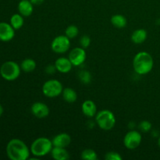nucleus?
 <instances>
[{
    "instance_id": "12",
    "label": "nucleus",
    "mask_w": 160,
    "mask_h": 160,
    "mask_svg": "<svg viewBox=\"0 0 160 160\" xmlns=\"http://www.w3.org/2000/svg\"><path fill=\"white\" fill-rule=\"evenodd\" d=\"M73 66V65L69 58L59 57L55 62V67H56V70L62 73H69L71 70Z\"/></svg>"
},
{
    "instance_id": "6",
    "label": "nucleus",
    "mask_w": 160,
    "mask_h": 160,
    "mask_svg": "<svg viewBox=\"0 0 160 160\" xmlns=\"http://www.w3.org/2000/svg\"><path fill=\"white\" fill-rule=\"evenodd\" d=\"M63 91L62 84L58 80H48L42 86V92L48 98H55L61 95Z\"/></svg>"
},
{
    "instance_id": "13",
    "label": "nucleus",
    "mask_w": 160,
    "mask_h": 160,
    "mask_svg": "<svg viewBox=\"0 0 160 160\" xmlns=\"http://www.w3.org/2000/svg\"><path fill=\"white\" fill-rule=\"evenodd\" d=\"M52 142L53 146L66 148L71 142V138L67 133H60L55 136Z\"/></svg>"
},
{
    "instance_id": "24",
    "label": "nucleus",
    "mask_w": 160,
    "mask_h": 160,
    "mask_svg": "<svg viewBox=\"0 0 160 160\" xmlns=\"http://www.w3.org/2000/svg\"><path fill=\"white\" fill-rule=\"evenodd\" d=\"M79 79L84 84H89L92 81V75L90 72L87 70H81L79 73Z\"/></svg>"
},
{
    "instance_id": "5",
    "label": "nucleus",
    "mask_w": 160,
    "mask_h": 160,
    "mask_svg": "<svg viewBox=\"0 0 160 160\" xmlns=\"http://www.w3.org/2000/svg\"><path fill=\"white\" fill-rule=\"evenodd\" d=\"M20 66L14 61L5 62L0 67V75L3 79L8 81H15L20 74Z\"/></svg>"
},
{
    "instance_id": "14",
    "label": "nucleus",
    "mask_w": 160,
    "mask_h": 160,
    "mask_svg": "<svg viewBox=\"0 0 160 160\" xmlns=\"http://www.w3.org/2000/svg\"><path fill=\"white\" fill-rule=\"evenodd\" d=\"M19 13L23 17H29L32 14L34 10V5L31 2L30 0H20L17 6Z\"/></svg>"
},
{
    "instance_id": "9",
    "label": "nucleus",
    "mask_w": 160,
    "mask_h": 160,
    "mask_svg": "<svg viewBox=\"0 0 160 160\" xmlns=\"http://www.w3.org/2000/svg\"><path fill=\"white\" fill-rule=\"evenodd\" d=\"M87 54H86L85 48H83L82 47H77L73 48L69 53V59L71 61L72 64L73 66H81L85 62Z\"/></svg>"
},
{
    "instance_id": "25",
    "label": "nucleus",
    "mask_w": 160,
    "mask_h": 160,
    "mask_svg": "<svg viewBox=\"0 0 160 160\" xmlns=\"http://www.w3.org/2000/svg\"><path fill=\"white\" fill-rule=\"evenodd\" d=\"M138 128L142 132H148L152 129V123L148 120H143L138 125Z\"/></svg>"
},
{
    "instance_id": "1",
    "label": "nucleus",
    "mask_w": 160,
    "mask_h": 160,
    "mask_svg": "<svg viewBox=\"0 0 160 160\" xmlns=\"http://www.w3.org/2000/svg\"><path fill=\"white\" fill-rule=\"evenodd\" d=\"M30 152L31 149L20 139H11L6 145V154L11 160H27Z\"/></svg>"
},
{
    "instance_id": "26",
    "label": "nucleus",
    "mask_w": 160,
    "mask_h": 160,
    "mask_svg": "<svg viewBox=\"0 0 160 160\" xmlns=\"http://www.w3.org/2000/svg\"><path fill=\"white\" fill-rule=\"evenodd\" d=\"M105 159L106 160H122L123 158L120 156V153L116 152H109L106 153Z\"/></svg>"
},
{
    "instance_id": "3",
    "label": "nucleus",
    "mask_w": 160,
    "mask_h": 160,
    "mask_svg": "<svg viewBox=\"0 0 160 160\" xmlns=\"http://www.w3.org/2000/svg\"><path fill=\"white\" fill-rule=\"evenodd\" d=\"M53 148L52 142L45 137L35 139L31 146V152L36 157H42L51 152Z\"/></svg>"
},
{
    "instance_id": "15",
    "label": "nucleus",
    "mask_w": 160,
    "mask_h": 160,
    "mask_svg": "<svg viewBox=\"0 0 160 160\" xmlns=\"http://www.w3.org/2000/svg\"><path fill=\"white\" fill-rule=\"evenodd\" d=\"M81 109H82L83 114L85 117H89V118L95 117L97 112L96 105L92 100H85L82 103Z\"/></svg>"
},
{
    "instance_id": "16",
    "label": "nucleus",
    "mask_w": 160,
    "mask_h": 160,
    "mask_svg": "<svg viewBox=\"0 0 160 160\" xmlns=\"http://www.w3.org/2000/svg\"><path fill=\"white\" fill-rule=\"evenodd\" d=\"M52 157L56 160H66L70 158V155L65 148L53 146L51 151Z\"/></svg>"
},
{
    "instance_id": "30",
    "label": "nucleus",
    "mask_w": 160,
    "mask_h": 160,
    "mask_svg": "<svg viewBox=\"0 0 160 160\" xmlns=\"http://www.w3.org/2000/svg\"><path fill=\"white\" fill-rule=\"evenodd\" d=\"M158 145H159V146L160 148V137L159 138V140H158Z\"/></svg>"
},
{
    "instance_id": "2",
    "label": "nucleus",
    "mask_w": 160,
    "mask_h": 160,
    "mask_svg": "<svg viewBox=\"0 0 160 160\" xmlns=\"http://www.w3.org/2000/svg\"><path fill=\"white\" fill-rule=\"evenodd\" d=\"M153 66H154V61L152 56L147 52H139L135 55L133 59L134 70L138 74H148L152 70Z\"/></svg>"
},
{
    "instance_id": "22",
    "label": "nucleus",
    "mask_w": 160,
    "mask_h": 160,
    "mask_svg": "<svg viewBox=\"0 0 160 160\" xmlns=\"http://www.w3.org/2000/svg\"><path fill=\"white\" fill-rule=\"evenodd\" d=\"M81 158L84 160H96L98 159V156L93 149L87 148L81 152Z\"/></svg>"
},
{
    "instance_id": "18",
    "label": "nucleus",
    "mask_w": 160,
    "mask_h": 160,
    "mask_svg": "<svg viewBox=\"0 0 160 160\" xmlns=\"http://www.w3.org/2000/svg\"><path fill=\"white\" fill-rule=\"evenodd\" d=\"M62 95L63 99L67 102L69 103L74 102H76L77 98H78L77 92L71 88H64L62 92Z\"/></svg>"
},
{
    "instance_id": "7",
    "label": "nucleus",
    "mask_w": 160,
    "mask_h": 160,
    "mask_svg": "<svg viewBox=\"0 0 160 160\" xmlns=\"http://www.w3.org/2000/svg\"><path fill=\"white\" fill-rule=\"evenodd\" d=\"M142 141V136L138 131H130L126 134L123 138V144L128 149L134 150L141 145Z\"/></svg>"
},
{
    "instance_id": "10",
    "label": "nucleus",
    "mask_w": 160,
    "mask_h": 160,
    "mask_svg": "<svg viewBox=\"0 0 160 160\" xmlns=\"http://www.w3.org/2000/svg\"><path fill=\"white\" fill-rule=\"evenodd\" d=\"M31 111L33 115L38 119H43L49 115V108L46 104L41 102L33 103L31 107Z\"/></svg>"
},
{
    "instance_id": "17",
    "label": "nucleus",
    "mask_w": 160,
    "mask_h": 160,
    "mask_svg": "<svg viewBox=\"0 0 160 160\" xmlns=\"http://www.w3.org/2000/svg\"><path fill=\"white\" fill-rule=\"evenodd\" d=\"M148 33L145 29H137L131 34V40L134 44H142L147 38Z\"/></svg>"
},
{
    "instance_id": "4",
    "label": "nucleus",
    "mask_w": 160,
    "mask_h": 160,
    "mask_svg": "<svg viewBox=\"0 0 160 160\" xmlns=\"http://www.w3.org/2000/svg\"><path fill=\"white\" fill-rule=\"evenodd\" d=\"M95 122L103 131H110L116 124V117L109 109H102L95 116Z\"/></svg>"
},
{
    "instance_id": "8",
    "label": "nucleus",
    "mask_w": 160,
    "mask_h": 160,
    "mask_svg": "<svg viewBox=\"0 0 160 160\" xmlns=\"http://www.w3.org/2000/svg\"><path fill=\"white\" fill-rule=\"evenodd\" d=\"M70 47V38L66 35H59L55 38L51 44L52 51L56 53H65Z\"/></svg>"
},
{
    "instance_id": "20",
    "label": "nucleus",
    "mask_w": 160,
    "mask_h": 160,
    "mask_svg": "<svg viewBox=\"0 0 160 160\" xmlns=\"http://www.w3.org/2000/svg\"><path fill=\"white\" fill-rule=\"evenodd\" d=\"M36 62L33 59H25L22 61L21 64H20V68L23 71L26 72V73H31V72L34 71L36 68Z\"/></svg>"
},
{
    "instance_id": "23",
    "label": "nucleus",
    "mask_w": 160,
    "mask_h": 160,
    "mask_svg": "<svg viewBox=\"0 0 160 160\" xmlns=\"http://www.w3.org/2000/svg\"><path fill=\"white\" fill-rule=\"evenodd\" d=\"M79 34V29L75 25H70L66 28L65 35L68 37L70 39L74 38Z\"/></svg>"
},
{
    "instance_id": "19",
    "label": "nucleus",
    "mask_w": 160,
    "mask_h": 160,
    "mask_svg": "<svg viewBox=\"0 0 160 160\" xmlns=\"http://www.w3.org/2000/svg\"><path fill=\"white\" fill-rule=\"evenodd\" d=\"M111 23L115 28H123L127 25V19L121 14H115L111 17Z\"/></svg>"
},
{
    "instance_id": "28",
    "label": "nucleus",
    "mask_w": 160,
    "mask_h": 160,
    "mask_svg": "<svg viewBox=\"0 0 160 160\" xmlns=\"http://www.w3.org/2000/svg\"><path fill=\"white\" fill-rule=\"evenodd\" d=\"M30 1L34 6H39V5L42 4L45 0H30Z\"/></svg>"
},
{
    "instance_id": "27",
    "label": "nucleus",
    "mask_w": 160,
    "mask_h": 160,
    "mask_svg": "<svg viewBox=\"0 0 160 160\" xmlns=\"http://www.w3.org/2000/svg\"><path fill=\"white\" fill-rule=\"evenodd\" d=\"M80 45L83 48H88L91 45V38L88 35H83L80 39Z\"/></svg>"
},
{
    "instance_id": "29",
    "label": "nucleus",
    "mask_w": 160,
    "mask_h": 160,
    "mask_svg": "<svg viewBox=\"0 0 160 160\" xmlns=\"http://www.w3.org/2000/svg\"><path fill=\"white\" fill-rule=\"evenodd\" d=\"M3 112H4V109H3L2 106V105L0 104V117H1V116L2 115Z\"/></svg>"
},
{
    "instance_id": "21",
    "label": "nucleus",
    "mask_w": 160,
    "mask_h": 160,
    "mask_svg": "<svg viewBox=\"0 0 160 160\" xmlns=\"http://www.w3.org/2000/svg\"><path fill=\"white\" fill-rule=\"evenodd\" d=\"M24 23L23 17L20 13H15L11 17L10 24L15 30H19L23 27Z\"/></svg>"
},
{
    "instance_id": "11",
    "label": "nucleus",
    "mask_w": 160,
    "mask_h": 160,
    "mask_svg": "<svg viewBox=\"0 0 160 160\" xmlns=\"http://www.w3.org/2000/svg\"><path fill=\"white\" fill-rule=\"evenodd\" d=\"M15 36V29L10 23L0 22V41L9 42Z\"/></svg>"
}]
</instances>
